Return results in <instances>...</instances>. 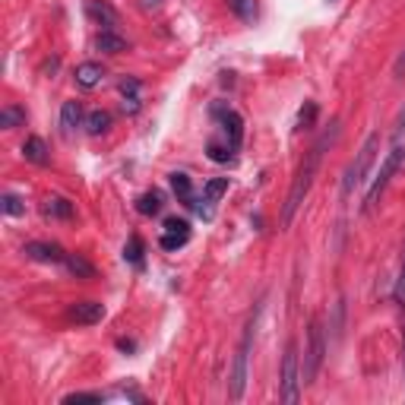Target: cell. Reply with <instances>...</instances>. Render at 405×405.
I'll return each mask as SVG.
<instances>
[{"label": "cell", "instance_id": "30bf717a", "mask_svg": "<svg viewBox=\"0 0 405 405\" xmlns=\"http://www.w3.org/2000/svg\"><path fill=\"white\" fill-rule=\"evenodd\" d=\"M101 76H105V70H101V64H96V60L79 64L76 73H73V79H76L79 89H96V86L101 83Z\"/></svg>", "mask_w": 405, "mask_h": 405}, {"label": "cell", "instance_id": "f1b7e54d", "mask_svg": "<svg viewBox=\"0 0 405 405\" xmlns=\"http://www.w3.org/2000/svg\"><path fill=\"white\" fill-rule=\"evenodd\" d=\"M165 232H187V234H190V225H187V219L171 215V219H165Z\"/></svg>", "mask_w": 405, "mask_h": 405}, {"label": "cell", "instance_id": "d6a6232c", "mask_svg": "<svg viewBox=\"0 0 405 405\" xmlns=\"http://www.w3.org/2000/svg\"><path fill=\"white\" fill-rule=\"evenodd\" d=\"M393 73H396V76H402V73H405V51L399 54V57H396V64H393Z\"/></svg>", "mask_w": 405, "mask_h": 405}, {"label": "cell", "instance_id": "f546056e", "mask_svg": "<svg viewBox=\"0 0 405 405\" xmlns=\"http://www.w3.org/2000/svg\"><path fill=\"white\" fill-rule=\"evenodd\" d=\"M120 96H139V79H120Z\"/></svg>", "mask_w": 405, "mask_h": 405}, {"label": "cell", "instance_id": "4fadbf2b", "mask_svg": "<svg viewBox=\"0 0 405 405\" xmlns=\"http://www.w3.org/2000/svg\"><path fill=\"white\" fill-rule=\"evenodd\" d=\"M86 10H89V16L105 25V29H114V25H118V10H114L111 4H105V0H89Z\"/></svg>", "mask_w": 405, "mask_h": 405}, {"label": "cell", "instance_id": "d6986e66", "mask_svg": "<svg viewBox=\"0 0 405 405\" xmlns=\"http://www.w3.org/2000/svg\"><path fill=\"white\" fill-rule=\"evenodd\" d=\"M137 212L139 215H159L161 212V193L159 190H146L143 197L137 200Z\"/></svg>", "mask_w": 405, "mask_h": 405}, {"label": "cell", "instance_id": "5bb4252c", "mask_svg": "<svg viewBox=\"0 0 405 405\" xmlns=\"http://www.w3.org/2000/svg\"><path fill=\"white\" fill-rule=\"evenodd\" d=\"M23 155L32 161V165H48L51 155H48V146H45L42 137H29L23 143Z\"/></svg>", "mask_w": 405, "mask_h": 405}, {"label": "cell", "instance_id": "7402d4cb", "mask_svg": "<svg viewBox=\"0 0 405 405\" xmlns=\"http://www.w3.org/2000/svg\"><path fill=\"white\" fill-rule=\"evenodd\" d=\"M19 124H25V111L16 105H6L4 111H0V127H4V130H13V127H19Z\"/></svg>", "mask_w": 405, "mask_h": 405}, {"label": "cell", "instance_id": "2e32d148", "mask_svg": "<svg viewBox=\"0 0 405 405\" xmlns=\"http://www.w3.org/2000/svg\"><path fill=\"white\" fill-rule=\"evenodd\" d=\"M45 215L48 219H73L76 215V209H73V202L70 200H64V197H51V200H45Z\"/></svg>", "mask_w": 405, "mask_h": 405}, {"label": "cell", "instance_id": "4dcf8cb0", "mask_svg": "<svg viewBox=\"0 0 405 405\" xmlns=\"http://www.w3.org/2000/svg\"><path fill=\"white\" fill-rule=\"evenodd\" d=\"M396 304L399 307H405V263H402V273H399V282H396Z\"/></svg>", "mask_w": 405, "mask_h": 405}, {"label": "cell", "instance_id": "8fae6325", "mask_svg": "<svg viewBox=\"0 0 405 405\" xmlns=\"http://www.w3.org/2000/svg\"><path fill=\"white\" fill-rule=\"evenodd\" d=\"M96 48L105 54H124V51H130V42L124 35H118L114 29H101L96 38Z\"/></svg>", "mask_w": 405, "mask_h": 405}, {"label": "cell", "instance_id": "9a60e30c", "mask_svg": "<svg viewBox=\"0 0 405 405\" xmlns=\"http://www.w3.org/2000/svg\"><path fill=\"white\" fill-rule=\"evenodd\" d=\"M64 266H67V273L76 275V279H96V266H92L89 260H83L79 253H67Z\"/></svg>", "mask_w": 405, "mask_h": 405}, {"label": "cell", "instance_id": "603a6c76", "mask_svg": "<svg viewBox=\"0 0 405 405\" xmlns=\"http://www.w3.org/2000/svg\"><path fill=\"white\" fill-rule=\"evenodd\" d=\"M228 4H232V10L238 13V19H244V23H253L256 13H260L256 0H228Z\"/></svg>", "mask_w": 405, "mask_h": 405}, {"label": "cell", "instance_id": "3957f363", "mask_svg": "<svg viewBox=\"0 0 405 405\" xmlns=\"http://www.w3.org/2000/svg\"><path fill=\"white\" fill-rule=\"evenodd\" d=\"M377 146H380V133H370V137L364 139V146L358 149L355 161L346 168V178H342V197H352L355 187L364 184V178H367L370 165H374V159H377Z\"/></svg>", "mask_w": 405, "mask_h": 405}, {"label": "cell", "instance_id": "4316f807", "mask_svg": "<svg viewBox=\"0 0 405 405\" xmlns=\"http://www.w3.org/2000/svg\"><path fill=\"white\" fill-rule=\"evenodd\" d=\"M206 152L212 161H232V155H234V149H225V146H219V143H209Z\"/></svg>", "mask_w": 405, "mask_h": 405}, {"label": "cell", "instance_id": "8992f818", "mask_svg": "<svg viewBox=\"0 0 405 405\" xmlns=\"http://www.w3.org/2000/svg\"><path fill=\"white\" fill-rule=\"evenodd\" d=\"M282 402H298L301 396V364H298V342H288L282 358Z\"/></svg>", "mask_w": 405, "mask_h": 405}, {"label": "cell", "instance_id": "7c38bea8", "mask_svg": "<svg viewBox=\"0 0 405 405\" xmlns=\"http://www.w3.org/2000/svg\"><path fill=\"white\" fill-rule=\"evenodd\" d=\"M79 124H83V105L79 101H64V108H60V130H64V137H70Z\"/></svg>", "mask_w": 405, "mask_h": 405}, {"label": "cell", "instance_id": "83f0119b", "mask_svg": "<svg viewBox=\"0 0 405 405\" xmlns=\"http://www.w3.org/2000/svg\"><path fill=\"white\" fill-rule=\"evenodd\" d=\"M64 402L67 405H73V402H105V396L101 393H70V396H64Z\"/></svg>", "mask_w": 405, "mask_h": 405}, {"label": "cell", "instance_id": "484cf974", "mask_svg": "<svg viewBox=\"0 0 405 405\" xmlns=\"http://www.w3.org/2000/svg\"><path fill=\"white\" fill-rule=\"evenodd\" d=\"M316 120V101H304V108L298 111V127H310Z\"/></svg>", "mask_w": 405, "mask_h": 405}, {"label": "cell", "instance_id": "44dd1931", "mask_svg": "<svg viewBox=\"0 0 405 405\" xmlns=\"http://www.w3.org/2000/svg\"><path fill=\"white\" fill-rule=\"evenodd\" d=\"M108 127H111V114L108 111H92L89 118H86V130H89L92 137H101Z\"/></svg>", "mask_w": 405, "mask_h": 405}, {"label": "cell", "instance_id": "ffe728a7", "mask_svg": "<svg viewBox=\"0 0 405 405\" xmlns=\"http://www.w3.org/2000/svg\"><path fill=\"white\" fill-rule=\"evenodd\" d=\"M187 241H190V234L187 232H161V238H159V247L161 251H181V247L187 244Z\"/></svg>", "mask_w": 405, "mask_h": 405}, {"label": "cell", "instance_id": "d4e9b609", "mask_svg": "<svg viewBox=\"0 0 405 405\" xmlns=\"http://www.w3.org/2000/svg\"><path fill=\"white\" fill-rule=\"evenodd\" d=\"M4 212L13 215V219H16V215H25V202L19 200L16 193H4Z\"/></svg>", "mask_w": 405, "mask_h": 405}, {"label": "cell", "instance_id": "9c48e42d", "mask_svg": "<svg viewBox=\"0 0 405 405\" xmlns=\"http://www.w3.org/2000/svg\"><path fill=\"white\" fill-rule=\"evenodd\" d=\"M29 260H38V263H64L67 260V251L60 244H48V241H32L25 244L23 251Z\"/></svg>", "mask_w": 405, "mask_h": 405}, {"label": "cell", "instance_id": "e575fe53", "mask_svg": "<svg viewBox=\"0 0 405 405\" xmlns=\"http://www.w3.org/2000/svg\"><path fill=\"white\" fill-rule=\"evenodd\" d=\"M118 348H120V352H133L137 346H133V342H127V339H118Z\"/></svg>", "mask_w": 405, "mask_h": 405}, {"label": "cell", "instance_id": "5b68a950", "mask_svg": "<svg viewBox=\"0 0 405 405\" xmlns=\"http://www.w3.org/2000/svg\"><path fill=\"white\" fill-rule=\"evenodd\" d=\"M323 358H326V339H323V326L320 320L310 323L307 333V355H304V370H301V383H314L316 374L323 367Z\"/></svg>", "mask_w": 405, "mask_h": 405}, {"label": "cell", "instance_id": "6da1fadb", "mask_svg": "<svg viewBox=\"0 0 405 405\" xmlns=\"http://www.w3.org/2000/svg\"><path fill=\"white\" fill-rule=\"evenodd\" d=\"M336 137H339V120H333V127H329L326 133H323L320 139H316L314 146H310L307 159H304V165L298 168V174H295L292 181V190H288V200H285V209H282V225H292L295 212L304 206V197L310 193V184H314L316 171H320V161H323V152L329 149V146L336 143Z\"/></svg>", "mask_w": 405, "mask_h": 405}, {"label": "cell", "instance_id": "277c9868", "mask_svg": "<svg viewBox=\"0 0 405 405\" xmlns=\"http://www.w3.org/2000/svg\"><path fill=\"white\" fill-rule=\"evenodd\" d=\"M402 161H405V149H402V146H396L393 152H387V159H383L380 171L374 174V181H370L367 193H364V212H370V209L377 206V200L383 197V190H387V187H389V181H393V174L402 168Z\"/></svg>", "mask_w": 405, "mask_h": 405}, {"label": "cell", "instance_id": "ba28073f", "mask_svg": "<svg viewBox=\"0 0 405 405\" xmlns=\"http://www.w3.org/2000/svg\"><path fill=\"white\" fill-rule=\"evenodd\" d=\"M101 316H105V304L98 301H76L70 307V320L79 326H96V323H101Z\"/></svg>", "mask_w": 405, "mask_h": 405}, {"label": "cell", "instance_id": "836d02e7", "mask_svg": "<svg viewBox=\"0 0 405 405\" xmlns=\"http://www.w3.org/2000/svg\"><path fill=\"white\" fill-rule=\"evenodd\" d=\"M405 133V108L399 111V118H396V137H402Z\"/></svg>", "mask_w": 405, "mask_h": 405}, {"label": "cell", "instance_id": "d590c367", "mask_svg": "<svg viewBox=\"0 0 405 405\" xmlns=\"http://www.w3.org/2000/svg\"><path fill=\"white\" fill-rule=\"evenodd\" d=\"M139 4H143V6H146V10H152V6H159V4H161V0H139Z\"/></svg>", "mask_w": 405, "mask_h": 405}, {"label": "cell", "instance_id": "8d00e7d4", "mask_svg": "<svg viewBox=\"0 0 405 405\" xmlns=\"http://www.w3.org/2000/svg\"><path fill=\"white\" fill-rule=\"evenodd\" d=\"M402 370H405V329H402Z\"/></svg>", "mask_w": 405, "mask_h": 405}, {"label": "cell", "instance_id": "7a4b0ae2", "mask_svg": "<svg viewBox=\"0 0 405 405\" xmlns=\"http://www.w3.org/2000/svg\"><path fill=\"white\" fill-rule=\"evenodd\" d=\"M260 314V310H256ZM256 314L247 320L244 326V336H241V346L234 352V364H232V377H228V396L234 402L244 396V387H247V361H251V348H253V333H256Z\"/></svg>", "mask_w": 405, "mask_h": 405}, {"label": "cell", "instance_id": "e0dca14e", "mask_svg": "<svg viewBox=\"0 0 405 405\" xmlns=\"http://www.w3.org/2000/svg\"><path fill=\"white\" fill-rule=\"evenodd\" d=\"M124 260L133 263L137 269H143V263H146V244H143V238H139V234H130V241L124 244Z\"/></svg>", "mask_w": 405, "mask_h": 405}, {"label": "cell", "instance_id": "1f68e13d", "mask_svg": "<svg viewBox=\"0 0 405 405\" xmlns=\"http://www.w3.org/2000/svg\"><path fill=\"white\" fill-rule=\"evenodd\" d=\"M139 105H143V101H139V96H124V111H127V114H137Z\"/></svg>", "mask_w": 405, "mask_h": 405}, {"label": "cell", "instance_id": "ac0fdd59", "mask_svg": "<svg viewBox=\"0 0 405 405\" xmlns=\"http://www.w3.org/2000/svg\"><path fill=\"white\" fill-rule=\"evenodd\" d=\"M168 181H171V190H174V197H178L181 202H187V206H190V200H193L190 178H187V174H181V171H174Z\"/></svg>", "mask_w": 405, "mask_h": 405}, {"label": "cell", "instance_id": "cb8c5ba5", "mask_svg": "<svg viewBox=\"0 0 405 405\" xmlns=\"http://www.w3.org/2000/svg\"><path fill=\"white\" fill-rule=\"evenodd\" d=\"M225 190H228V178H212L202 187V197H206V202H219L225 197Z\"/></svg>", "mask_w": 405, "mask_h": 405}, {"label": "cell", "instance_id": "52a82bcc", "mask_svg": "<svg viewBox=\"0 0 405 405\" xmlns=\"http://www.w3.org/2000/svg\"><path fill=\"white\" fill-rule=\"evenodd\" d=\"M215 118L222 120V130L228 133V146H232V149H241V143H244V118H241L238 111H232V108H222V105H215Z\"/></svg>", "mask_w": 405, "mask_h": 405}]
</instances>
